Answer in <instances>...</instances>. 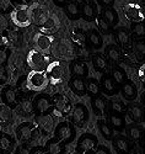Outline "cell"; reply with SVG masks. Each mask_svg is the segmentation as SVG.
I'll use <instances>...</instances> for the list:
<instances>
[{
  "label": "cell",
  "mask_w": 145,
  "mask_h": 154,
  "mask_svg": "<svg viewBox=\"0 0 145 154\" xmlns=\"http://www.w3.org/2000/svg\"><path fill=\"white\" fill-rule=\"evenodd\" d=\"M74 138H75V128L70 122L63 121L57 125L54 130V137L52 139L63 147L64 144H68L71 140H74Z\"/></svg>",
  "instance_id": "6da1fadb"
},
{
  "label": "cell",
  "mask_w": 145,
  "mask_h": 154,
  "mask_svg": "<svg viewBox=\"0 0 145 154\" xmlns=\"http://www.w3.org/2000/svg\"><path fill=\"white\" fill-rule=\"evenodd\" d=\"M26 82L31 93L43 90L49 83L44 70H31L26 75Z\"/></svg>",
  "instance_id": "7a4b0ae2"
},
{
  "label": "cell",
  "mask_w": 145,
  "mask_h": 154,
  "mask_svg": "<svg viewBox=\"0 0 145 154\" xmlns=\"http://www.w3.org/2000/svg\"><path fill=\"white\" fill-rule=\"evenodd\" d=\"M30 10V19L31 22L35 23L36 26L41 27L42 25L49 19V11L47 9V6L38 4V3H33L31 6H29Z\"/></svg>",
  "instance_id": "3957f363"
},
{
  "label": "cell",
  "mask_w": 145,
  "mask_h": 154,
  "mask_svg": "<svg viewBox=\"0 0 145 154\" xmlns=\"http://www.w3.org/2000/svg\"><path fill=\"white\" fill-rule=\"evenodd\" d=\"M98 146V139L95 134L92 133H83L76 140V152L77 153H86V152H92L96 149Z\"/></svg>",
  "instance_id": "277c9868"
},
{
  "label": "cell",
  "mask_w": 145,
  "mask_h": 154,
  "mask_svg": "<svg viewBox=\"0 0 145 154\" xmlns=\"http://www.w3.org/2000/svg\"><path fill=\"white\" fill-rule=\"evenodd\" d=\"M44 73L47 75L49 83L54 84V85L60 84L63 82V78H64V68H63L62 62H59V60L50 62L47 66Z\"/></svg>",
  "instance_id": "5b68a950"
},
{
  "label": "cell",
  "mask_w": 145,
  "mask_h": 154,
  "mask_svg": "<svg viewBox=\"0 0 145 154\" xmlns=\"http://www.w3.org/2000/svg\"><path fill=\"white\" fill-rule=\"evenodd\" d=\"M27 64L32 70H46L48 66V56L38 52L36 49H31L27 54Z\"/></svg>",
  "instance_id": "8992f818"
},
{
  "label": "cell",
  "mask_w": 145,
  "mask_h": 154,
  "mask_svg": "<svg viewBox=\"0 0 145 154\" xmlns=\"http://www.w3.org/2000/svg\"><path fill=\"white\" fill-rule=\"evenodd\" d=\"M11 20L15 23V26L20 29H25L30 26L31 19H30V10L29 6H17L11 12Z\"/></svg>",
  "instance_id": "52a82bcc"
},
{
  "label": "cell",
  "mask_w": 145,
  "mask_h": 154,
  "mask_svg": "<svg viewBox=\"0 0 145 154\" xmlns=\"http://www.w3.org/2000/svg\"><path fill=\"white\" fill-rule=\"evenodd\" d=\"M70 119H71V122L79 127L84 126L87 121H89V117H90V113H89V110L87 107L84 105V104H76L71 111H70Z\"/></svg>",
  "instance_id": "ba28073f"
},
{
  "label": "cell",
  "mask_w": 145,
  "mask_h": 154,
  "mask_svg": "<svg viewBox=\"0 0 145 154\" xmlns=\"http://www.w3.org/2000/svg\"><path fill=\"white\" fill-rule=\"evenodd\" d=\"M0 100H2L3 105L8 106L9 109H16L17 107V95L16 90L10 85H5L0 90Z\"/></svg>",
  "instance_id": "9c48e42d"
},
{
  "label": "cell",
  "mask_w": 145,
  "mask_h": 154,
  "mask_svg": "<svg viewBox=\"0 0 145 154\" xmlns=\"http://www.w3.org/2000/svg\"><path fill=\"white\" fill-rule=\"evenodd\" d=\"M52 100V106L54 107L56 112H59L60 115H68L71 111V102L70 100L64 96L63 94H56L53 97H50Z\"/></svg>",
  "instance_id": "30bf717a"
},
{
  "label": "cell",
  "mask_w": 145,
  "mask_h": 154,
  "mask_svg": "<svg viewBox=\"0 0 145 154\" xmlns=\"http://www.w3.org/2000/svg\"><path fill=\"white\" fill-rule=\"evenodd\" d=\"M123 11L124 15L128 17L129 21H131L133 23L135 22H143L144 21V12L140 5L135 4V3H128L123 6Z\"/></svg>",
  "instance_id": "8fae6325"
},
{
  "label": "cell",
  "mask_w": 145,
  "mask_h": 154,
  "mask_svg": "<svg viewBox=\"0 0 145 154\" xmlns=\"http://www.w3.org/2000/svg\"><path fill=\"white\" fill-rule=\"evenodd\" d=\"M33 43H35L36 51L46 54V53H49V51H50L52 43H53V37L38 32L33 37Z\"/></svg>",
  "instance_id": "7c38bea8"
},
{
  "label": "cell",
  "mask_w": 145,
  "mask_h": 154,
  "mask_svg": "<svg viewBox=\"0 0 145 154\" xmlns=\"http://www.w3.org/2000/svg\"><path fill=\"white\" fill-rule=\"evenodd\" d=\"M36 126L32 122H22L16 128V137L20 142L25 143L32 139L33 133L36 132Z\"/></svg>",
  "instance_id": "4fadbf2b"
},
{
  "label": "cell",
  "mask_w": 145,
  "mask_h": 154,
  "mask_svg": "<svg viewBox=\"0 0 145 154\" xmlns=\"http://www.w3.org/2000/svg\"><path fill=\"white\" fill-rule=\"evenodd\" d=\"M32 106H33V112L38 115H44L52 109V100L47 94H39L37 95V97H35Z\"/></svg>",
  "instance_id": "5bb4252c"
},
{
  "label": "cell",
  "mask_w": 145,
  "mask_h": 154,
  "mask_svg": "<svg viewBox=\"0 0 145 154\" xmlns=\"http://www.w3.org/2000/svg\"><path fill=\"white\" fill-rule=\"evenodd\" d=\"M119 93L123 96L124 100L127 101H134L138 96V89L134 84L133 80L130 79H125L123 82V84L119 85Z\"/></svg>",
  "instance_id": "9a60e30c"
},
{
  "label": "cell",
  "mask_w": 145,
  "mask_h": 154,
  "mask_svg": "<svg viewBox=\"0 0 145 154\" xmlns=\"http://www.w3.org/2000/svg\"><path fill=\"white\" fill-rule=\"evenodd\" d=\"M70 73L73 76L85 79L89 76V66L83 59H75L70 64Z\"/></svg>",
  "instance_id": "2e32d148"
},
{
  "label": "cell",
  "mask_w": 145,
  "mask_h": 154,
  "mask_svg": "<svg viewBox=\"0 0 145 154\" xmlns=\"http://www.w3.org/2000/svg\"><path fill=\"white\" fill-rule=\"evenodd\" d=\"M100 89H101V93L108 97H112L119 93V86H118L108 75L103 76V79L100 83Z\"/></svg>",
  "instance_id": "e0dca14e"
},
{
  "label": "cell",
  "mask_w": 145,
  "mask_h": 154,
  "mask_svg": "<svg viewBox=\"0 0 145 154\" xmlns=\"http://www.w3.org/2000/svg\"><path fill=\"white\" fill-rule=\"evenodd\" d=\"M91 107H92V111L95 112V115L100 119H102L104 116V113L107 111V102L104 100V97L102 95H96V96H91Z\"/></svg>",
  "instance_id": "ac0fdd59"
},
{
  "label": "cell",
  "mask_w": 145,
  "mask_h": 154,
  "mask_svg": "<svg viewBox=\"0 0 145 154\" xmlns=\"http://www.w3.org/2000/svg\"><path fill=\"white\" fill-rule=\"evenodd\" d=\"M80 15L86 21H92L97 16V5L95 3L80 4Z\"/></svg>",
  "instance_id": "d6986e66"
},
{
  "label": "cell",
  "mask_w": 145,
  "mask_h": 154,
  "mask_svg": "<svg viewBox=\"0 0 145 154\" xmlns=\"http://www.w3.org/2000/svg\"><path fill=\"white\" fill-rule=\"evenodd\" d=\"M69 88L71 91L77 96H85L86 95V86H85V79L77 78V76H71L69 80Z\"/></svg>",
  "instance_id": "ffe728a7"
},
{
  "label": "cell",
  "mask_w": 145,
  "mask_h": 154,
  "mask_svg": "<svg viewBox=\"0 0 145 154\" xmlns=\"http://www.w3.org/2000/svg\"><path fill=\"white\" fill-rule=\"evenodd\" d=\"M91 62H92V67H94L95 72L100 74H103L108 69V60L103 54H100V53L94 54L91 57Z\"/></svg>",
  "instance_id": "44dd1931"
},
{
  "label": "cell",
  "mask_w": 145,
  "mask_h": 154,
  "mask_svg": "<svg viewBox=\"0 0 145 154\" xmlns=\"http://www.w3.org/2000/svg\"><path fill=\"white\" fill-rule=\"evenodd\" d=\"M86 40H87V43L95 49H100L102 48L103 46V38H102V35L96 30V29H92V30H89L87 33H86Z\"/></svg>",
  "instance_id": "7402d4cb"
},
{
  "label": "cell",
  "mask_w": 145,
  "mask_h": 154,
  "mask_svg": "<svg viewBox=\"0 0 145 154\" xmlns=\"http://www.w3.org/2000/svg\"><path fill=\"white\" fill-rule=\"evenodd\" d=\"M104 20L107 21V23L111 27H116L118 22H119V16H118V12L112 9V8H103L101 9V14H100Z\"/></svg>",
  "instance_id": "603a6c76"
},
{
  "label": "cell",
  "mask_w": 145,
  "mask_h": 154,
  "mask_svg": "<svg viewBox=\"0 0 145 154\" xmlns=\"http://www.w3.org/2000/svg\"><path fill=\"white\" fill-rule=\"evenodd\" d=\"M37 126L39 127V130L42 131L43 134H49L53 131V120L49 115H39Z\"/></svg>",
  "instance_id": "cb8c5ba5"
},
{
  "label": "cell",
  "mask_w": 145,
  "mask_h": 154,
  "mask_svg": "<svg viewBox=\"0 0 145 154\" xmlns=\"http://www.w3.org/2000/svg\"><path fill=\"white\" fill-rule=\"evenodd\" d=\"M122 58L121 49L116 43H110L106 46V59L112 63H118Z\"/></svg>",
  "instance_id": "d4e9b609"
},
{
  "label": "cell",
  "mask_w": 145,
  "mask_h": 154,
  "mask_svg": "<svg viewBox=\"0 0 145 154\" xmlns=\"http://www.w3.org/2000/svg\"><path fill=\"white\" fill-rule=\"evenodd\" d=\"M96 126H97L100 133L102 134V137L104 139H107V140H111L112 139L113 131H112V127L110 126V123H108V121L106 119H97Z\"/></svg>",
  "instance_id": "484cf974"
},
{
  "label": "cell",
  "mask_w": 145,
  "mask_h": 154,
  "mask_svg": "<svg viewBox=\"0 0 145 154\" xmlns=\"http://www.w3.org/2000/svg\"><path fill=\"white\" fill-rule=\"evenodd\" d=\"M65 14L68 15V17L70 20H79L81 17L80 15V3H73V2H68L64 6Z\"/></svg>",
  "instance_id": "4316f807"
},
{
  "label": "cell",
  "mask_w": 145,
  "mask_h": 154,
  "mask_svg": "<svg viewBox=\"0 0 145 154\" xmlns=\"http://www.w3.org/2000/svg\"><path fill=\"white\" fill-rule=\"evenodd\" d=\"M14 149V140L9 134H0V153L10 154Z\"/></svg>",
  "instance_id": "83f0119b"
},
{
  "label": "cell",
  "mask_w": 145,
  "mask_h": 154,
  "mask_svg": "<svg viewBox=\"0 0 145 154\" xmlns=\"http://www.w3.org/2000/svg\"><path fill=\"white\" fill-rule=\"evenodd\" d=\"M71 40L76 46H79L80 48H85L86 45H87L86 33L80 29H74L71 31Z\"/></svg>",
  "instance_id": "f1b7e54d"
},
{
  "label": "cell",
  "mask_w": 145,
  "mask_h": 154,
  "mask_svg": "<svg viewBox=\"0 0 145 154\" xmlns=\"http://www.w3.org/2000/svg\"><path fill=\"white\" fill-rule=\"evenodd\" d=\"M113 146L119 154H128L129 150H130V143H129V140L124 137H117L113 140Z\"/></svg>",
  "instance_id": "f546056e"
},
{
  "label": "cell",
  "mask_w": 145,
  "mask_h": 154,
  "mask_svg": "<svg viewBox=\"0 0 145 154\" xmlns=\"http://www.w3.org/2000/svg\"><path fill=\"white\" fill-rule=\"evenodd\" d=\"M85 86H86V93H89L91 96L101 95L100 82L96 80L95 78H86V80H85Z\"/></svg>",
  "instance_id": "4dcf8cb0"
},
{
  "label": "cell",
  "mask_w": 145,
  "mask_h": 154,
  "mask_svg": "<svg viewBox=\"0 0 145 154\" xmlns=\"http://www.w3.org/2000/svg\"><path fill=\"white\" fill-rule=\"evenodd\" d=\"M127 116L129 117V122H139L143 119V110L138 105H130L127 111Z\"/></svg>",
  "instance_id": "1f68e13d"
},
{
  "label": "cell",
  "mask_w": 145,
  "mask_h": 154,
  "mask_svg": "<svg viewBox=\"0 0 145 154\" xmlns=\"http://www.w3.org/2000/svg\"><path fill=\"white\" fill-rule=\"evenodd\" d=\"M41 33H44V35H48V36H52V33H54L57 30H58V25H57V21H56V17H50L42 25L41 27Z\"/></svg>",
  "instance_id": "d6a6232c"
},
{
  "label": "cell",
  "mask_w": 145,
  "mask_h": 154,
  "mask_svg": "<svg viewBox=\"0 0 145 154\" xmlns=\"http://www.w3.org/2000/svg\"><path fill=\"white\" fill-rule=\"evenodd\" d=\"M116 38H117V42L119 43L121 46H123V47L128 46L130 43V41H131V37H130L129 31H127L123 27L122 29H118L116 31Z\"/></svg>",
  "instance_id": "836d02e7"
},
{
  "label": "cell",
  "mask_w": 145,
  "mask_h": 154,
  "mask_svg": "<svg viewBox=\"0 0 145 154\" xmlns=\"http://www.w3.org/2000/svg\"><path fill=\"white\" fill-rule=\"evenodd\" d=\"M95 22H96V26H97V31L100 33H103V35H110L111 31H112V27L107 23V21L104 20L101 15H97L96 19H95Z\"/></svg>",
  "instance_id": "e575fe53"
},
{
  "label": "cell",
  "mask_w": 145,
  "mask_h": 154,
  "mask_svg": "<svg viewBox=\"0 0 145 154\" xmlns=\"http://www.w3.org/2000/svg\"><path fill=\"white\" fill-rule=\"evenodd\" d=\"M12 121V110L5 105H0V125H8Z\"/></svg>",
  "instance_id": "d590c367"
},
{
  "label": "cell",
  "mask_w": 145,
  "mask_h": 154,
  "mask_svg": "<svg viewBox=\"0 0 145 154\" xmlns=\"http://www.w3.org/2000/svg\"><path fill=\"white\" fill-rule=\"evenodd\" d=\"M110 120V126L113 127L114 130H122L123 126H124V119L122 115H117V113H110L108 116Z\"/></svg>",
  "instance_id": "8d00e7d4"
},
{
  "label": "cell",
  "mask_w": 145,
  "mask_h": 154,
  "mask_svg": "<svg viewBox=\"0 0 145 154\" xmlns=\"http://www.w3.org/2000/svg\"><path fill=\"white\" fill-rule=\"evenodd\" d=\"M22 115H31L33 112V106H32V101L29 99H22L20 102L17 101V107Z\"/></svg>",
  "instance_id": "74e56055"
},
{
  "label": "cell",
  "mask_w": 145,
  "mask_h": 154,
  "mask_svg": "<svg viewBox=\"0 0 145 154\" xmlns=\"http://www.w3.org/2000/svg\"><path fill=\"white\" fill-rule=\"evenodd\" d=\"M110 76H111V79H112L118 86H119L121 84H123V82L127 79L124 72H123L122 69H119V68H113Z\"/></svg>",
  "instance_id": "f35d334b"
},
{
  "label": "cell",
  "mask_w": 145,
  "mask_h": 154,
  "mask_svg": "<svg viewBox=\"0 0 145 154\" xmlns=\"http://www.w3.org/2000/svg\"><path fill=\"white\" fill-rule=\"evenodd\" d=\"M130 31H131V33H133L138 38V40H143V37L145 36V26H144L143 22L131 23Z\"/></svg>",
  "instance_id": "ab89813d"
},
{
  "label": "cell",
  "mask_w": 145,
  "mask_h": 154,
  "mask_svg": "<svg viewBox=\"0 0 145 154\" xmlns=\"http://www.w3.org/2000/svg\"><path fill=\"white\" fill-rule=\"evenodd\" d=\"M15 8L16 6L12 3V0H0V14H11L15 10Z\"/></svg>",
  "instance_id": "60d3db41"
},
{
  "label": "cell",
  "mask_w": 145,
  "mask_h": 154,
  "mask_svg": "<svg viewBox=\"0 0 145 154\" xmlns=\"http://www.w3.org/2000/svg\"><path fill=\"white\" fill-rule=\"evenodd\" d=\"M107 107H108V110H110L111 113L122 115V113L124 112V106H123L122 102H119V101H113V100L110 101L108 105H107Z\"/></svg>",
  "instance_id": "b9f144b4"
},
{
  "label": "cell",
  "mask_w": 145,
  "mask_h": 154,
  "mask_svg": "<svg viewBox=\"0 0 145 154\" xmlns=\"http://www.w3.org/2000/svg\"><path fill=\"white\" fill-rule=\"evenodd\" d=\"M11 54V51L8 46H0V66L5 67V64H8L9 58Z\"/></svg>",
  "instance_id": "7bdbcfd3"
},
{
  "label": "cell",
  "mask_w": 145,
  "mask_h": 154,
  "mask_svg": "<svg viewBox=\"0 0 145 154\" xmlns=\"http://www.w3.org/2000/svg\"><path fill=\"white\" fill-rule=\"evenodd\" d=\"M3 38L6 43L15 45L17 42V32L14 30H5L3 32Z\"/></svg>",
  "instance_id": "ee69618b"
},
{
  "label": "cell",
  "mask_w": 145,
  "mask_h": 154,
  "mask_svg": "<svg viewBox=\"0 0 145 154\" xmlns=\"http://www.w3.org/2000/svg\"><path fill=\"white\" fill-rule=\"evenodd\" d=\"M127 131H128L129 137H130L131 139H134V140H138V139L140 138V136H141V131H140V128H139L135 123L128 126V130H127Z\"/></svg>",
  "instance_id": "f6af8a7d"
},
{
  "label": "cell",
  "mask_w": 145,
  "mask_h": 154,
  "mask_svg": "<svg viewBox=\"0 0 145 154\" xmlns=\"http://www.w3.org/2000/svg\"><path fill=\"white\" fill-rule=\"evenodd\" d=\"M17 91L21 94H30V89L27 86V82H26V76H21V78L17 80Z\"/></svg>",
  "instance_id": "bcb514c9"
},
{
  "label": "cell",
  "mask_w": 145,
  "mask_h": 154,
  "mask_svg": "<svg viewBox=\"0 0 145 154\" xmlns=\"http://www.w3.org/2000/svg\"><path fill=\"white\" fill-rule=\"evenodd\" d=\"M134 48H135V52L138 53V56H139L140 59H141V58L145 56V43H144V41H143V40H138V41L135 42Z\"/></svg>",
  "instance_id": "7dc6e473"
},
{
  "label": "cell",
  "mask_w": 145,
  "mask_h": 154,
  "mask_svg": "<svg viewBox=\"0 0 145 154\" xmlns=\"http://www.w3.org/2000/svg\"><path fill=\"white\" fill-rule=\"evenodd\" d=\"M8 80H9V73H8L6 68L0 66V86L5 85L8 83Z\"/></svg>",
  "instance_id": "c3c4849f"
},
{
  "label": "cell",
  "mask_w": 145,
  "mask_h": 154,
  "mask_svg": "<svg viewBox=\"0 0 145 154\" xmlns=\"http://www.w3.org/2000/svg\"><path fill=\"white\" fill-rule=\"evenodd\" d=\"M90 154H111V152L106 146H97L96 149L90 152Z\"/></svg>",
  "instance_id": "681fc988"
},
{
  "label": "cell",
  "mask_w": 145,
  "mask_h": 154,
  "mask_svg": "<svg viewBox=\"0 0 145 154\" xmlns=\"http://www.w3.org/2000/svg\"><path fill=\"white\" fill-rule=\"evenodd\" d=\"M29 154H48L43 147H33Z\"/></svg>",
  "instance_id": "f907efd6"
},
{
  "label": "cell",
  "mask_w": 145,
  "mask_h": 154,
  "mask_svg": "<svg viewBox=\"0 0 145 154\" xmlns=\"http://www.w3.org/2000/svg\"><path fill=\"white\" fill-rule=\"evenodd\" d=\"M97 3L102 8H111L114 4V0H97Z\"/></svg>",
  "instance_id": "816d5d0a"
},
{
  "label": "cell",
  "mask_w": 145,
  "mask_h": 154,
  "mask_svg": "<svg viewBox=\"0 0 145 154\" xmlns=\"http://www.w3.org/2000/svg\"><path fill=\"white\" fill-rule=\"evenodd\" d=\"M52 2H53V4H54L56 6L64 8V6H65V4L68 3V0H52Z\"/></svg>",
  "instance_id": "f5cc1de1"
},
{
  "label": "cell",
  "mask_w": 145,
  "mask_h": 154,
  "mask_svg": "<svg viewBox=\"0 0 145 154\" xmlns=\"http://www.w3.org/2000/svg\"><path fill=\"white\" fill-rule=\"evenodd\" d=\"M144 68H145V64H141L140 68H139V73H138L141 82H144Z\"/></svg>",
  "instance_id": "db71d44e"
},
{
  "label": "cell",
  "mask_w": 145,
  "mask_h": 154,
  "mask_svg": "<svg viewBox=\"0 0 145 154\" xmlns=\"http://www.w3.org/2000/svg\"><path fill=\"white\" fill-rule=\"evenodd\" d=\"M31 2V0H16V3L20 5V6H27V4Z\"/></svg>",
  "instance_id": "11a10c76"
},
{
  "label": "cell",
  "mask_w": 145,
  "mask_h": 154,
  "mask_svg": "<svg viewBox=\"0 0 145 154\" xmlns=\"http://www.w3.org/2000/svg\"><path fill=\"white\" fill-rule=\"evenodd\" d=\"M83 4H89V3H94V0H80Z\"/></svg>",
  "instance_id": "9f6ffc18"
},
{
  "label": "cell",
  "mask_w": 145,
  "mask_h": 154,
  "mask_svg": "<svg viewBox=\"0 0 145 154\" xmlns=\"http://www.w3.org/2000/svg\"><path fill=\"white\" fill-rule=\"evenodd\" d=\"M68 2H73V3H80V0H68Z\"/></svg>",
  "instance_id": "6f0895ef"
},
{
  "label": "cell",
  "mask_w": 145,
  "mask_h": 154,
  "mask_svg": "<svg viewBox=\"0 0 145 154\" xmlns=\"http://www.w3.org/2000/svg\"><path fill=\"white\" fill-rule=\"evenodd\" d=\"M0 134H2V126H0Z\"/></svg>",
  "instance_id": "680465c9"
}]
</instances>
